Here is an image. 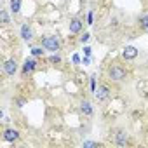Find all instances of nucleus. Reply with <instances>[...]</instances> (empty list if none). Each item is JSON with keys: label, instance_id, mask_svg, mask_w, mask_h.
<instances>
[{"label": "nucleus", "instance_id": "obj_10", "mask_svg": "<svg viewBox=\"0 0 148 148\" xmlns=\"http://www.w3.org/2000/svg\"><path fill=\"white\" fill-rule=\"evenodd\" d=\"M136 56H138V49H136L134 45L124 47V51H122V58H124V59H134Z\"/></svg>", "mask_w": 148, "mask_h": 148}, {"label": "nucleus", "instance_id": "obj_11", "mask_svg": "<svg viewBox=\"0 0 148 148\" xmlns=\"http://www.w3.org/2000/svg\"><path fill=\"white\" fill-rule=\"evenodd\" d=\"M80 110H82V113H84L86 117H92V113H94V108H92L91 101H87V99H84V101L80 103Z\"/></svg>", "mask_w": 148, "mask_h": 148}, {"label": "nucleus", "instance_id": "obj_9", "mask_svg": "<svg viewBox=\"0 0 148 148\" xmlns=\"http://www.w3.org/2000/svg\"><path fill=\"white\" fill-rule=\"evenodd\" d=\"M35 70H37V61L35 59H26L25 64H23V75L26 77L28 73H33Z\"/></svg>", "mask_w": 148, "mask_h": 148}, {"label": "nucleus", "instance_id": "obj_7", "mask_svg": "<svg viewBox=\"0 0 148 148\" xmlns=\"http://www.w3.org/2000/svg\"><path fill=\"white\" fill-rule=\"evenodd\" d=\"M2 138H4V141L12 143V141H18V139H19V132H18L16 129H5L4 134H2Z\"/></svg>", "mask_w": 148, "mask_h": 148}, {"label": "nucleus", "instance_id": "obj_17", "mask_svg": "<svg viewBox=\"0 0 148 148\" xmlns=\"http://www.w3.org/2000/svg\"><path fill=\"white\" fill-rule=\"evenodd\" d=\"M91 91H96V75H91Z\"/></svg>", "mask_w": 148, "mask_h": 148}, {"label": "nucleus", "instance_id": "obj_21", "mask_svg": "<svg viewBox=\"0 0 148 148\" xmlns=\"http://www.w3.org/2000/svg\"><path fill=\"white\" fill-rule=\"evenodd\" d=\"M87 25H92V12H89L87 16Z\"/></svg>", "mask_w": 148, "mask_h": 148}, {"label": "nucleus", "instance_id": "obj_22", "mask_svg": "<svg viewBox=\"0 0 148 148\" xmlns=\"http://www.w3.org/2000/svg\"><path fill=\"white\" fill-rule=\"evenodd\" d=\"M84 52H86V56H91V47H84Z\"/></svg>", "mask_w": 148, "mask_h": 148}, {"label": "nucleus", "instance_id": "obj_19", "mask_svg": "<svg viewBox=\"0 0 148 148\" xmlns=\"http://www.w3.org/2000/svg\"><path fill=\"white\" fill-rule=\"evenodd\" d=\"M16 103H18V106H19V108H23L26 101H25V99H16Z\"/></svg>", "mask_w": 148, "mask_h": 148}, {"label": "nucleus", "instance_id": "obj_6", "mask_svg": "<svg viewBox=\"0 0 148 148\" xmlns=\"http://www.w3.org/2000/svg\"><path fill=\"white\" fill-rule=\"evenodd\" d=\"M19 35H21V38H23L25 42H30V40L33 38V28H32L30 25H23Z\"/></svg>", "mask_w": 148, "mask_h": 148}, {"label": "nucleus", "instance_id": "obj_15", "mask_svg": "<svg viewBox=\"0 0 148 148\" xmlns=\"http://www.w3.org/2000/svg\"><path fill=\"white\" fill-rule=\"evenodd\" d=\"M0 19H2L4 25H9V23H11V21H9V14H7V11H2V12H0Z\"/></svg>", "mask_w": 148, "mask_h": 148}, {"label": "nucleus", "instance_id": "obj_23", "mask_svg": "<svg viewBox=\"0 0 148 148\" xmlns=\"http://www.w3.org/2000/svg\"><path fill=\"white\" fill-rule=\"evenodd\" d=\"M80 61V58H79V54H75V56H73V63H79Z\"/></svg>", "mask_w": 148, "mask_h": 148}, {"label": "nucleus", "instance_id": "obj_13", "mask_svg": "<svg viewBox=\"0 0 148 148\" xmlns=\"http://www.w3.org/2000/svg\"><path fill=\"white\" fill-rule=\"evenodd\" d=\"M44 52H45V51H42V47H33V49H32V56H35V58L44 56Z\"/></svg>", "mask_w": 148, "mask_h": 148}, {"label": "nucleus", "instance_id": "obj_4", "mask_svg": "<svg viewBox=\"0 0 148 148\" xmlns=\"http://www.w3.org/2000/svg\"><path fill=\"white\" fill-rule=\"evenodd\" d=\"M4 71L7 73V75H14V73L18 71V63H16V59H7L5 63H4Z\"/></svg>", "mask_w": 148, "mask_h": 148}, {"label": "nucleus", "instance_id": "obj_14", "mask_svg": "<svg viewBox=\"0 0 148 148\" xmlns=\"http://www.w3.org/2000/svg\"><path fill=\"white\" fill-rule=\"evenodd\" d=\"M139 26H141L143 30H148V14H145V16L139 19Z\"/></svg>", "mask_w": 148, "mask_h": 148}, {"label": "nucleus", "instance_id": "obj_1", "mask_svg": "<svg viewBox=\"0 0 148 148\" xmlns=\"http://www.w3.org/2000/svg\"><path fill=\"white\" fill-rule=\"evenodd\" d=\"M125 75H127V71H125V68L120 66V64H112V66L108 68V77H110V80H113V82L124 80Z\"/></svg>", "mask_w": 148, "mask_h": 148}, {"label": "nucleus", "instance_id": "obj_5", "mask_svg": "<svg viewBox=\"0 0 148 148\" xmlns=\"http://www.w3.org/2000/svg\"><path fill=\"white\" fill-rule=\"evenodd\" d=\"M82 28H84V21L80 18H73L70 21V33H80Z\"/></svg>", "mask_w": 148, "mask_h": 148}, {"label": "nucleus", "instance_id": "obj_2", "mask_svg": "<svg viewBox=\"0 0 148 148\" xmlns=\"http://www.w3.org/2000/svg\"><path fill=\"white\" fill-rule=\"evenodd\" d=\"M42 47H44L45 51L58 52V51H59V47H61V44H59L58 37H45V38H42Z\"/></svg>", "mask_w": 148, "mask_h": 148}, {"label": "nucleus", "instance_id": "obj_20", "mask_svg": "<svg viewBox=\"0 0 148 148\" xmlns=\"http://www.w3.org/2000/svg\"><path fill=\"white\" fill-rule=\"evenodd\" d=\"M84 146H98V143H94V141H86Z\"/></svg>", "mask_w": 148, "mask_h": 148}, {"label": "nucleus", "instance_id": "obj_3", "mask_svg": "<svg viewBox=\"0 0 148 148\" xmlns=\"http://www.w3.org/2000/svg\"><path fill=\"white\" fill-rule=\"evenodd\" d=\"M108 96H110V89H108V86H99V87H96V91H94V98H96L98 101H105V99H108Z\"/></svg>", "mask_w": 148, "mask_h": 148}, {"label": "nucleus", "instance_id": "obj_18", "mask_svg": "<svg viewBox=\"0 0 148 148\" xmlns=\"http://www.w3.org/2000/svg\"><path fill=\"white\" fill-rule=\"evenodd\" d=\"M89 38H91V35H89V33H84V35L80 37V44H86V42H89Z\"/></svg>", "mask_w": 148, "mask_h": 148}, {"label": "nucleus", "instance_id": "obj_12", "mask_svg": "<svg viewBox=\"0 0 148 148\" xmlns=\"http://www.w3.org/2000/svg\"><path fill=\"white\" fill-rule=\"evenodd\" d=\"M21 11V0H11V12L18 14Z\"/></svg>", "mask_w": 148, "mask_h": 148}, {"label": "nucleus", "instance_id": "obj_16", "mask_svg": "<svg viewBox=\"0 0 148 148\" xmlns=\"http://www.w3.org/2000/svg\"><path fill=\"white\" fill-rule=\"evenodd\" d=\"M49 63H51V64H59V63H61V58H59L58 54H52V56L49 58Z\"/></svg>", "mask_w": 148, "mask_h": 148}, {"label": "nucleus", "instance_id": "obj_8", "mask_svg": "<svg viewBox=\"0 0 148 148\" xmlns=\"http://www.w3.org/2000/svg\"><path fill=\"white\" fill-rule=\"evenodd\" d=\"M127 141H129L127 132H125L124 129H119V131H117V134H115V143H117L119 146H125V145H127Z\"/></svg>", "mask_w": 148, "mask_h": 148}]
</instances>
